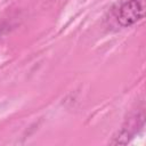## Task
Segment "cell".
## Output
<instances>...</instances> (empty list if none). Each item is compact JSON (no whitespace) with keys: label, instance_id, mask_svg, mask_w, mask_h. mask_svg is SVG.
<instances>
[{"label":"cell","instance_id":"6da1fadb","mask_svg":"<svg viewBox=\"0 0 146 146\" xmlns=\"http://www.w3.org/2000/svg\"><path fill=\"white\" fill-rule=\"evenodd\" d=\"M146 0H128L124 2L117 11V23L123 26H130L145 16Z\"/></svg>","mask_w":146,"mask_h":146}]
</instances>
